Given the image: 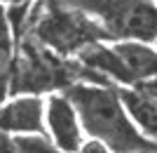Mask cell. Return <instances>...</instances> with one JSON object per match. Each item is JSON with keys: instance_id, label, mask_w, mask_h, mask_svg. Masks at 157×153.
Listing matches in <instances>:
<instances>
[{"instance_id": "1", "label": "cell", "mask_w": 157, "mask_h": 153, "mask_svg": "<svg viewBox=\"0 0 157 153\" xmlns=\"http://www.w3.org/2000/svg\"><path fill=\"white\" fill-rule=\"evenodd\" d=\"M66 94L75 104L89 137L103 139L113 151H157V141L129 123L122 94L113 85L73 83L66 87Z\"/></svg>"}, {"instance_id": "2", "label": "cell", "mask_w": 157, "mask_h": 153, "mask_svg": "<svg viewBox=\"0 0 157 153\" xmlns=\"http://www.w3.org/2000/svg\"><path fill=\"white\" fill-rule=\"evenodd\" d=\"M26 33L59 54L78 52L94 40H108L105 28L71 0H38L31 10Z\"/></svg>"}, {"instance_id": "3", "label": "cell", "mask_w": 157, "mask_h": 153, "mask_svg": "<svg viewBox=\"0 0 157 153\" xmlns=\"http://www.w3.org/2000/svg\"><path fill=\"white\" fill-rule=\"evenodd\" d=\"M105 28L108 40H157V0H71Z\"/></svg>"}, {"instance_id": "4", "label": "cell", "mask_w": 157, "mask_h": 153, "mask_svg": "<svg viewBox=\"0 0 157 153\" xmlns=\"http://www.w3.org/2000/svg\"><path fill=\"white\" fill-rule=\"evenodd\" d=\"M47 125L56 148L80 151L82 148V120L68 94H54L47 99Z\"/></svg>"}, {"instance_id": "5", "label": "cell", "mask_w": 157, "mask_h": 153, "mask_svg": "<svg viewBox=\"0 0 157 153\" xmlns=\"http://www.w3.org/2000/svg\"><path fill=\"white\" fill-rule=\"evenodd\" d=\"M2 132H45V104L40 97H14L2 106Z\"/></svg>"}, {"instance_id": "6", "label": "cell", "mask_w": 157, "mask_h": 153, "mask_svg": "<svg viewBox=\"0 0 157 153\" xmlns=\"http://www.w3.org/2000/svg\"><path fill=\"white\" fill-rule=\"evenodd\" d=\"M78 59L85 66L94 68L98 73H103L105 78L115 80L120 85H134L129 71H127L124 61L120 59V54L115 52V47L103 45L101 40H94L89 45H85L82 50H78Z\"/></svg>"}, {"instance_id": "7", "label": "cell", "mask_w": 157, "mask_h": 153, "mask_svg": "<svg viewBox=\"0 0 157 153\" xmlns=\"http://www.w3.org/2000/svg\"><path fill=\"white\" fill-rule=\"evenodd\" d=\"M120 94H122V101H124L131 120L138 125V130L148 139L157 141V97L141 92L134 85H131V90H127V87L120 90Z\"/></svg>"}, {"instance_id": "8", "label": "cell", "mask_w": 157, "mask_h": 153, "mask_svg": "<svg viewBox=\"0 0 157 153\" xmlns=\"http://www.w3.org/2000/svg\"><path fill=\"white\" fill-rule=\"evenodd\" d=\"M56 144L45 137V132H2V151L14 153H49Z\"/></svg>"}, {"instance_id": "9", "label": "cell", "mask_w": 157, "mask_h": 153, "mask_svg": "<svg viewBox=\"0 0 157 153\" xmlns=\"http://www.w3.org/2000/svg\"><path fill=\"white\" fill-rule=\"evenodd\" d=\"M134 87H138L141 92L150 94V97H157V75H152V78H145V80H138Z\"/></svg>"}, {"instance_id": "10", "label": "cell", "mask_w": 157, "mask_h": 153, "mask_svg": "<svg viewBox=\"0 0 157 153\" xmlns=\"http://www.w3.org/2000/svg\"><path fill=\"white\" fill-rule=\"evenodd\" d=\"M19 2H33V0H5V5H19Z\"/></svg>"}, {"instance_id": "11", "label": "cell", "mask_w": 157, "mask_h": 153, "mask_svg": "<svg viewBox=\"0 0 157 153\" xmlns=\"http://www.w3.org/2000/svg\"><path fill=\"white\" fill-rule=\"evenodd\" d=\"M155 42H157V40H155Z\"/></svg>"}]
</instances>
